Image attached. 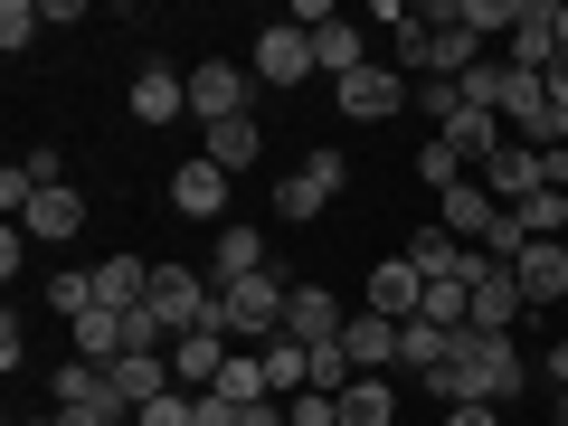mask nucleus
<instances>
[{
	"label": "nucleus",
	"mask_w": 568,
	"mask_h": 426,
	"mask_svg": "<svg viewBox=\"0 0 568 426\" xmlns=\"http://www.w3.org/2000/svg\"><path fill=\"white\" fill-rule=\"evenodd\" d=\"M123 351H133V332H123V313H85V323H77V361H95V369H114L123 361Z\"/></svg>",
	"instance_id": "obj_24"
},
{
	"label": "nucleus",
	"mask_w": 568,
	"mask_h": 426,
	"mask_svg": "<svg viewBox=\"0 0 568 426\" xmlns=\"http://www.w3.org/2000/svg\"><path fill=\"white\" fill-rule=\"evenodd\" d=\"M521 275H511V265H484V275H474V323L465 332H511V323H521Z\"/></svg>",
	"instance_id": "obj_12"
},
{
	"label": "nucleus",
	"mask_w": 568,
	"mask_h": 426,
	"mask_svg": "<svg viewBox=\"0 0 568 426\" xmlns=\"http://www.w3.org/2000/svg\"><path fill=\"white\" fill-rule=\"evenodd\" d=\"M39 29H48V10H39V0H0V48H10V58H20V48L39 39Z\"/></svg>",
	"instance_id": "obj_32"
},
{
	"label": "nucleus",
	"mask_w": 568,
	"mask_h": 426,
	"mask_svg": "<svg viewBox=\"0 0 568 426\" xmlns=\"http://www.w3.org/2000/svg\"><path fill=\"white\" fill-rule=\"evenodd\" d=\"M20 181H29V190H58V181H67V162H58V142H39V152H29V162H20Z\"/></svg>",
	"instance_id": "obj_37"
},
{
	"label": "nucleus",
	"mask_w": 568,
	"mask_h": 426,
	"mask_svg": "<svg viewBox=\"0 0 568 426\" xmlns=\"http://www.w3.org/2000/svg\"><path fill=\"white\" fill-rule=\"evenodd\" d=\"M95 398H104V369L95 361H67L58 369V407H95Z\"/></svg>",
	"instance_id": "obj_33"
},
{
	"label": "nucleus",
	"mask_w": 568,
	"mask_h": 426,
	"mask_svg": "<svg viewBox=\"0 0 568 426\" xmlns=\"http://www.w3.org/2000/svg\"><path fill=\"white\" fill-rule=\"evenodd\" d=\"M342 351H351V369H361V379H388V369H398V323L361 304V313L342 323Z\"/></svg>",
	"instance_id": "obj_8"
},
{
	"label": "nucleus",
	"mask_w": 568,
	"mask_h": 426,
	"mask_svg": "<svg viewBox=\"0 0 568 426\" xmlns=\"http://www.w3.org/2000/svg\"><path fill=\"white\" fill-rule=\"evenodd\" d=\"M436 407H511L530 388V361L511 332H455V361L436 369V379H417Z\"/></svg>",
	"instance_id": "obj_1"
},
{
	"label": "nucleus",
	"mask_w": 568,
	"mask_h": 426,
	"mask_svg": "<svg viewBox=\"0 0 568 426\" xmlns=\"http://www.w3.org/2000/svg\"><path fill=\"white\" fill-rule=\"evenodd\" d=\"M446 426H503V407H446Z\"/></svg>",
	"instance_id": "obj_40"
},
{
	"label": "nucleus",
	"mask_w": 568,
	"mask_h": 426,
	"mask_svg": "<svg viewBox=\"0 0 568 426\" xmlns=\"http://www.w3.org/2000/svg\"><path fill=\"white\" fill-rule=\"evenodd\" d=\"M417 304H426V275L407 256H379L369 265V313H388V323H417Z\"/></svg>",
	"instance_id": "obj_11"
},
{
	"label": "nucleus",
	"mask_w": 568,
	"mask_h": 426,
	"mask_svg": "<svg viewBox=\"0 0 568 426\" xmlns=\"http://www.w3.org/2000/svg\"><path fill=\"white\" fill-rule=\"evenodd\" d=\"M540 85H549V104H568V48H559V67H549Z\"/></svg>",
	"instance_id": "obj_41"
},
{
	"label": "nucleus",
	"mask_w": 568,
	"mask_h": 426,
	"mask_svg": "<svg viewBox=\"0 0 568 426\" xmlns=\"http://www.w3.org/2000/svg\"><path fill=\"white\" fill-rule=\"evenodd\" d=\"M219 398H237V407L275 398V388H265V369H256V351H227V369H219Z\"/></svg>",
	"instance_id": "obj_30"
},
{
	"label": "nucleus",
	"mask_w": 568,
	"mask_h": 426,
	"mask_svg": "<svg viewBox=\"0 0 568 426\" xmlns=\"http://www.w3.org/2000/svg\"><path fill=\"white\" fill-rule=\"evenodd\" d=\"M503 67H521V77L559 67V0H521V29L503 39Z\"/></svg>",
	"instance_id": "obj_6"
},
{
	"label": "nucleus",
	"mask_w": 568,
	"mask_h": 426,
	"mask_svg": "<svg viewBox=\"0 0 568 426\" xmlns=\"http://www.w3.org/2000/svg\"><path fill=\"white\" fill-rule=\"evenodd\" d=\"M20 361H29V332H20V313H10V323H0V369L20 379Z\"/></svg>",
	"instance_id": "obj_38"
},
{
	"label": "nucleus",
	"mask_w": 568,
	"mask_h": 426,
	"mask_svg": "<svg viewBox=\"0 0 568 426\" xmlns=\"http://www.w3.org/2000/svg\"><path fill=\"white\" fill-rule=\"evenodd\" d=\"M407 104H417V114L436 123V133H446V123H455V104H465V85H455V77H417V95H407Z\"/></svg>",
	"instance_id": "obj_31"
},
{
	"label": "nucleus",
	"mask_w": 568,
	"mask_h": 426,
	"mask_svg": "<svg viewBox=\"0 0 568 426\" xmlns=\"http://www.w3.org/2000/svg\"><path fill=\"white\" fill-rule=\"evenodd\" d=\"M48 313L85 323V313H95V275H85V265H58V275H48Z\"/></svg>",
	"instance_id": "obj_29"
},
{
	"label": "nucleus",
	"mask_w": 568,
	"mask_h": 426,
	"mask_svg": "<svg viewBox=\"0 0 568 426\" xmlns=\"http://www.w3.org/2000/svg\"><path fill=\"white\" fill-rule=\"evenodd\" d=\"M455 29H474V39H511V29H521V0H455Z\"/></svg>",
	"instance_id": "obj_27"
},
{
	"label": "nucleus",
	"mask_w": 568,
	"mask_h": 426,
	"mask_svg": "<svg viewBox=\"0 0 568 426\" xmlns=\"http://www.w3.org/2000/svg\"><path fill=\"white\" fill-rule=\"evenodd\" d=\"M123 104H133V123H181V114H190V77H171V67L152 58V67L133 77V95H123Z\"/></svg>",
	"instance_id": "obj_14"
},
{
	"label": "nucleus",
	"mask_w": 568,
	"mask_h": 426,
	"mask_svg": "<svg viewBox=\"0 0 568 426\" xmlns=\"http://www.w3.org/2000/svg\"><path fill=\"white\" fill-rule=\"evenodd\" d=\"M171 209H181V219H219V209H227V171L209 162V152L181 162V171H171Z\"/></svg>",
	"instance_id": "obj_17"
},
{
	"label": "nucleus",
	"mask_w": 568,
	"mask_h": 426,
	"mask_svg": "<svg viewBox=\"0 0 568 426\" xmlns=\"http://www.w3.org/2000/svg\"><path fill=\"white\" fill-rule=\"evenodd\" d=\"M549 426H568V388H549Z\"/></svg>",
	"instance_id": "obj_42"
},
{
	"label": "nucleus",
	"mask_w": 568,
	"mask_h": 426,
	"mask_svg": "<svg viewBox=\"0 0 568 426\" xmlns=\"http://www.w3.org/2000/svg\"><path fill=\"white\" fill-rule=\"evenodd\" d=\"M417 181L436 190V200H446V190H455V181H474V171L455 162V142H446V133H426V142H417Z\"/></svg>",
	"instance_id": "obj_28"
},
{
	"label": "nucleus",
	"mask_w": 568,
	"mask_h": 426,
	"mask_svg": "<svg viewBox=\"0 0 568 426\" xmlns=\"http://www.w3.org/2000/svg\"><path fill=\"white\" fill-rule=\"evenodd\" d=\"M474 181H484V190H493L503 209H521L530 190H540V152H530V142H503V152H493V162L474 171Z\"/></svg>",
	"instance_id": "obj_16"
},
{
	"label": "nucleus",
	"mask_w": 568,
	"mask_h": 426,
	"mask_svg": "<svg viewBox=\"0 0 568 426\" xmlns=\"http://www.w3.org/2000/svg\"><path fill=\"white\" fill-rule=\"evenodd\" d=\"M237 426H294V417H284V398H256V407H246Z\"/></svg>",
	"instance_id": "obj_39"
},
{
	"label": "nucleus",
	"mask_w": 568,
	"mask_h": 426,
	"mask_svg": "<svg viewBox=\"0 0 568 426\" xmlns=\"http://www.w3.org/2000/svg\"><path fill=\"white\" fill-rule=\"evenodd\" d=\"M20 227H29V237H48V246H67V237L85 227V200L58 181V190H39V200H29V219H20Z\"/></svg>",
	"instance_id": "obj_22"
},
{
	"label": "nucleus",
	"mask_w": 568,
	"mask_h": 426,
	"mask_svg": "<svg viewBox=\"0 0 568 426\" xmlns=\"http://www.w3.org/2000/svg\"><path fill=\"white\" fill-rule=\"evenodd\" d=\"M559 48H568V0H559Z\"/></svg>",
	"instance_id": "obj_43"
},
{
	"label": "nucleus",
	"mask_w": 568,
	"mask_h": 426,
	"mask_svg": "<svg viewBox=\"0 0 568 426\" xmlns=\"http://www.w3.org/2000/svg\"><path fill=\"white\" fill-rule=\"evenodd\" d=\"M446 361H455V332H436V323H398V369H407V379H436Z\"/></svg>",
	"instance_id": "obj_23"
},
{
	"label": "nucleus",
	"mask_w": 568,
	"mask_h": 426,
	"mask_svg": "<svg viewBox=\"0 0 568 426\" xmlns=\"http://www.w3.org/2000/svg\"><path fill=\"white\" fill-rule=\"evenodd\" d=\"M246 275H265V237L256 227H219V237H209V294H227V284H246Z\"/></svg>",
	"instance_id": "obj_13"
},
{
	"label": "nucleus",
	"mask_w": 568,
	"mask_h": 426,
	"mask_svg": "<svg viewBox=\"0 0 568 426\" xmlns=\"http://www.w3.org/2000/svg\"><path fill=\"white\" fill-rule=\"evenodd\" d=\"M342 181H351V162L342 152H313L294 181H275V219H323L332 200H342Z\"/></svg>",
	"instance_id": "obj_4"
},
{
	"label": "nucleus",
	"mask_w": 568,
	"mask_h": 426,
	"mask_svg": "<svg viewBox=\"0 0 568 426\" xmlns=\"http://www.w3.org/2000/svg\"><path fill=\"white\" fill-rule=\"evenodd\" d=\"M256 77L265 85H304L313 77V29H294V20L256 29Z\"/></svg>",
	"instance_id": "obj_7"
},
{
	"label": "nucleus",
	"mask_w": 568,
	"mask_h": 426,
	"mask_svg": "<svg viewBox=\"0 0 568 426\" xmlns=\"http://www.w3.org/2000/svg\"><path fill=\"white\" fill-rule=\"evenodd\" d=\"M511 219H521V237H568V190H530V200L521 209H511Z\"/></svg>",
	"instance_id": "obj_26"
},
{
	"label": "nucleus",
	"mask_w": 568,
	"mask_h": 426,
	"mask_svg": "<svg viewBox=\"0 0 568 426\" xmlns=\"http://www.w3.org/2000/svg\"><path fill=\"white\" fill-rule=\"evenodd\" d=\"M123 332H133V351H171V342H181V332H171L152 304H133V313H123Z\"/></svg>",
	"instance_id": "obj_35"
},
{
	"label": "nucleus",
	"mask_w": 568,
	"mask_h": 426,
	"mask_svg": "<svg viewBox=\"0 0 568 426\" xmlns=\"http://www.w3.org/2000/svg\"><path fill=\"white\" fill-rule=\"evenodd\" d=\"M200 152L227 171V181H237V171H256V162H265V133H256V114H227V123H209Z\"/></svg>",
	"instance_id": "obj_19"
},
{
	"label": "nucleus",
	"mask_w": 568,
	"mask_h": 426,
	"mask_svg": "<svg viewBox=\"0 0 568 426\" xmlns=\"http://www.w3.org/2000/svg\"><path fill=\"white\" fill-rule=\"evenodd\" d=\"M511 275H521V304L530 313H568V237H530Z\"/></svg>",
	"instance_id": "obj_5"
},
{
	"label": "nucleus",
	"mask_w": 568,
	"mask_h": 426,
	"mask_svg": "<svg viewBox=\"0 0 568 426\" xmlns=\"http://www.w3.org/2000/svg\"><path fill=\"white\" fill-rule=\"evenodd\" d=\"M294 29H313V67H323L332 85H342V77H361V67H369V39H361V29L342 20V10H332V0H294Z\"/></svg>",
	"instance_id": "obj_3"
},
{
	"label": "nucleus",
	"mask_w": 568,
	"mask_h": 426,
	"mask_svg": "<svg viewBox=\"0 0 568 426\" xmlns=\"http://www.w3.org/2000/svg\"><path fill=\"white\" fill-rule=\"evenodd\" d=\"M332 95H342L351 123H388V114L407 104V85H398V67H361V77H342Z\"/></svg>",
	"instance_id": "obj_9"
},
{
	"label": "nucleus",
	"mask_w": 568,
	"mask_h": 426,
	"mask_svg": "<svg viewBox=\"0 0 568 426\" xmlns=\"http://www.w3.org/2000/svg\"><path fill=\"white\" fill-rule=\"evenodd\" d=\"M493 219H503V200H493L484 181H455L446 200H436V227H455L465 246H484V227H493Z\"/></svg>",
	"instance_id": "obj_18"
},
{
	"label": "nucleus",
	"mask_w": 568,
	"mask_h": 426,
	"mask_svg": "<svg viewBox=\"0 0 568 426\" xmlns=\"http://www.w3.org/2000/svg\"><path fill=\"white\" fill-rule=\"evenodd\" d=\"M20 426H58V417H20Z\"/></svg>",
	"instance_id": "obj_44"
},
{
	"label": "nucleus",
	"mask_w": 568,
	"mask_h": 426,
	"mask_svg": "<svg viewBox=\"0 0 568 426\" xmlns=\"http://www.w3.org/2000/svg\"><path fill=\"white\" fill-rule=\"evenodd\" d=\"M342 323H351V313L332 304L323 284H294V304H284V332H294V342H304V351H323V342H342Z\"/></svg>",
	"instance_id": "obj_15"
},
{
	"label": "nucleus",
	"mask_w": 568,
	"mask_h": 426,
	"mask_svg": "<svg viewBox=\"0 0 568 426\" xmlns=\"http://www.w3.org/2000/svg\"><path fill=\"white\" fill-rule=\"evenodd\" d=\"M95 304H104V313L152 304V265H142V256H95Z\"/></svg>",
	"instance_id": "obj_21"
},
{
	"label": "nucleus",
	"mask_w": 568,
	"mask_h": 426,
	"mask_svg": "<svg viewBox=\"0 0 568 426\" xmlns=\"http://www.w3.org/2000/svg\"><path fill=\"white\" fill-rule=\"evenodd\" d=\"M133 426H200V398H190V388H171V398L133 407Z\"/></svg>",
	"instance_id": "obj_34"
},
{
	"label": "nucleus",
	"mask_w": 568,
	"mask_h": 426,
	"mask_svg": "<svg viewBox=\"0 0 568 426\" xmlns=\"http://www.w3.org/2000/svg\"><path fill=\"white\" fill-rule=\"evenodd\" d=\"M190 114H200V123L246 114V77H237L227 58H200V67H190Z\"/></svg>",
	"instance_id": "obj_10"
},
{
	"label": "nucleus",
	"mask_w": 568,
	"mask_h": 426,
	"mask_svg": "<svg viewBox=\"0 0 568 426\" xmlns=\"http://www.w3.org/2000/svg\"><path fill=\"white\" fill-rule=\"evenodd\" d=\"M256 369H265V388H275V398H304V379H313V351L294 342V332H265V342H256Z\"/></svg>",
	"instance_id": "obj_20"
},
{
	"label": "nucleus",
	"mask_w": 568,
	"mask_h": 426,
	"mask_svg": "<svg viewBox=\"0 0 568 426\" xmlns=\"http://www.w3.org/2000/svg\"><path fill=\"white\" fill-rule=\"evenodd\" d=\"M284 417H294V426H342V398H323V388H304V398H284Z\"/></svg>",
	"instance_id": "obj_36"
},
{
	"label": "nucleus",
	"mask_w": 568,
	"mask_h": 426,
	"mask_svg": "<svg viewBox=\"0 0 568 426\" xmlns=\"http://www.w3.org/2000/svg\"><path fill=\"white\" fill-rule=\"evenodd\" d=\"M284 304H294V284L265 265V275H246V284H227V294H219V332H227V342L246 332V351H256L265 332H284Z\"/></svg>",
	"instance_id": "obj_2"
},
{
	"label": "nucleus",
	"mask_w": 568,
	"mask_h": 426,
	"mask_svg": "<svg viewBox=\"0 0 568 426\" xmlns=\"http://www.w3.org/2000/svg\"><path fill=\"white\" fill-rule=\"evenodd\" d=\"M342 426H398V388L388 379H351L342 388Z\"/></svg>",
	"instance_id": "obj_25"
}]
</instances>
